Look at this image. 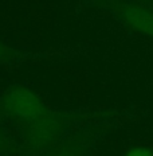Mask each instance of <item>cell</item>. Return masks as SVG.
<instances>
[{
  "instance_id": "7a4b0ae2",
  "label": "cell",
  "mask_w": 153,
  "mask_h": 156,
  "mask_svg": "<svg viewBox=\"0 0 153 156\" xmlns=\"http://www.w3.org/2000/svg\"><path fill=\"white\" fill-rule=\"evenodd\" d=\"M46 105L34 89L14 83L0 94V115L22 126L46 112Z\"/></svg>"
},
{
  "instance_id": "8992f818",
  "label": "cell",
  "mask_w": 153,
  "mask_h": 156,
  "mask_svg": "<svg viewBox=\"0 0 153 156\" xmlns=\"http://www.w3.org/2000/svg\"><path fill=\"white\" fill-rule=\"evenodd\" d=\"M123 156H153V149L144 145H136V147L129 148Z\"/></svg>"
},
{
  "instance_id": "5b68a950",
  "label": "cell",
  "mask_w": 153,
  "mask_h": 156,
  "mask_svg": "<svg viewBox=\"0 0 153 156\" xmlns=\"http://www.w3.org/2000/svg\"><path fill=\"white\" fill-rule=\"evenodd\" d=\"M18 54L9 44L0 39V63H12L16 61Z\"/></svg>"
},
{
  "instance_id": "277c9868",
  "label": "cell",
  "mask_w": 153,
  "mask_h": 156,
  "mask_svg": "<svg viewBox=\"0 0 153 156\" xmlns=\"http://www.w3.org/2000/svg\"><path fill=\"white\" fill-rule=\"evenodd\" d=\"M81 155V147L75 141L64 143V144H58L50 151L44 152L40 156H79Z\"/></svg>"
},
{
  "instance_id": "3957f363",
  "label": "cell",
  "mask_w": 153,
  "mask_h": 156,
  "mask_svg": "<svg viewBox=\"0 0 153 156\" xmlns=\"http://www.w3.org/2000/svg\"><path fill=\"white\" fill-rule=\"evenodd\" d=\"M120 20L130 31L153 39V8L142 3L125 2L116 9Z\"/></svg>"
},
{
  "instance_id": "6da1fadb",
  "label": "cell",
  "mask_w": 153,
  "mask_h": 156,
  "mask_svg": "<svg viewBox=\"0 0 153 156\" xmlns=\"http://www.w3.org/2000/svg\"><path fill=\"white\" fill-rule=\"evenodd\" d=\"M69 128L67 116L46 110L34 121L22 126V143L28 154H43L62 141Z\"/></svg>"
},
{
  "instance_id": "52a82bcc",
  "label": "cell",
  "mask_w": 153,
  "mask_h": 156,
  "mask_svg": "<svg viewBox=\"0 0 153 156\" xmlns=\"http://www.w3.org/2000/svg\"><path fill=\"white\" fill-rule=\"evenodd\" d=\"M8 145H9L8 136H7V133L4 132V129L2 128V125H0V156L8 149Z\"/></svg>"
}]
</instances>
